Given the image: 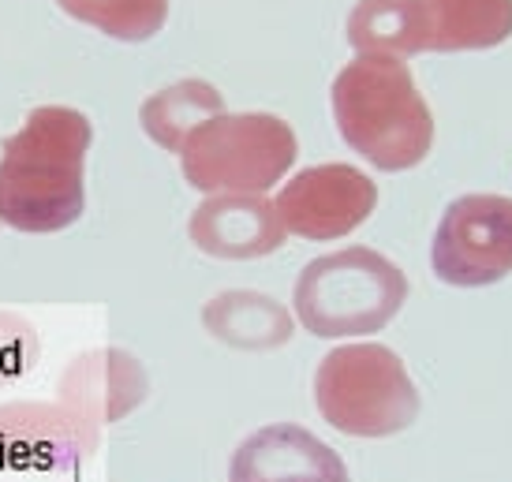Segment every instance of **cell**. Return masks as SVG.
<instances>
[{
    "label": "cell",
    "mask_w": 512,
    "mask_h": 482,
    "mask_svg": "<svg viewBox=\"0 0 512 482\" xmlns=\"http://www.w3.org/2000/svg\"><path fill=\"white\" fill-rule=\"evenodd\" d=\"M314 404L348 438H393L419 419V389L393 348L374 341L341 344L314 370Z\"/></svg>",
    "instance_id": "4"
},
{
    "label": "cell",
    "mask_w": 512,
    "mask_h": 482,
    "mask_svg": "<svg viewBox=\"0 0 512 482\" xmlns=\"http://www.w3.org/2000/svg\"><path fill=\"white\" fill-rule=\"evenodd\" d=\"M27 352L34 355V329L27 322H19L12 314H4V326H0V378L19 374L27 367Z\"/></svg>",
    "instance_id": "17"
},
{
    "label": "cell",
    "mask_w": 512,
    "mask_h": 482,
    "mask_svg": "<svg viewBox=\"0 0 512 482\" xmlns=\"http://www.w3.org/2000/svg\"><path fill=\"white\" fill-rule=\"evenodd\" d=\"M187 236L202 255L247 262L281 251L288 228L266 195H206L187 221Z\"/></svg>",
    "instance_id": "9"
},
{
    "label": "cell",
    "mask_w": 512,
    "mask_h": 482,
    "mask_svg": "<svg viewBox=\"0 0 512 482\" xmlns=\"http://www.w3.org/2000/svg\"><path fill=\"white\" fill-rule=\"evenodd\" d=\"M86 423L53 404L0 408V460L19 468H68L83 456Z\"/></svg>",
    "instance_id": "11"
},
{
    "label": "cell",
    "mask_w": 512,
    "mask_h": 482,
    "mask_svg": "<svg viewBox=\"0 0 512 482\" xmlns=\"http://www.w3.org/2000/svg\"><path fill=\"white\" fill-rule=\"evenodd\" d=\"M288 232L326 243L356 232L378 206V184L344 161L299 169L273 199Z\"/></svg>",
    "instance_id": "7"
},
{
    "label": "cell",
    "mask_w": 512,
    "mask_h": 482,
    "mask_svg": "<svg viewBox=\"0 0 512 482\" xmlns=\"http://www.w3.org/2000/svg\"><path fill=\"white\" fill-rule=\"evenodd\" d=\"M348 45L356 57H415L427 49L419 0H359L348 12Z\"/></svg>",
    "instance_id": "14"
},
{
    "label": "cell",
    "mask_w": 512,
    "mask_h": 482,
    "mask_svg": "<svg viewBox=\"0 0 512 482\" xmlns=\"http://www.w3.org/2000/svg\"><path fill=\"white\" fill-rule=\"evenodd\" d=\"M90 116L72 105H38L0 150V225L49 236L86 210Z\"/></svg>",
    "instance_id": "1"
},
{
    "label": "cell",
    "mask_w": 512,
    "mask_h": 482,
    "mask_svg": "<svg viewBox=\"0 0 512 482\" xmlns=\"http://www.w3.org/2000/svg\"><path fill=\"white\" fill-rule=\"evenodd\" d=\"M228 482H352V475L307 426L270 423L236 445Z\"/></svg>",
    "instance_id": "8"
},
{
    "label": "cell",
    "mask_w": 512,
    "mask_h": 482,
    "mask_svg": "<svg viewBox=\"0 0 512 482\" xmlns=\"http://www.w3.org/2000/svg\"><path fill=\"white\" fill-rule=\"evenodd\" d=\"M430 53L494 49L512 34V0H419Z\"/></svg>",
    "instance_id": "13"
},
{
    "label": "cell",
    "mask_w": 512,
    "mask_h": 482,
    "mask_svg": "<svg viewBox=\"0 0 512 482\" xmlns=\"http://www.w3.org/2000/svg\"><path fill=\"white\" fill-rule=\"evenodd\" d=\"M221 113H225V94L214 83L180 79L172 86H161L139 105V124H143L146 139H154L161 150L180 154L187 135Z\"/></svg>",
    "instance_id": "15"
},
{
    "label": "cell",
    "mask_w": 512,
    "mask_h": 482,
    "mask_svg": "<svg viewBox=\"0 0 512 482\" xmlns=\"http://www.w3.org/2000/svg\"><path fill=\"white\" fill-rule=\"evenodd\" d=\"M202 326L214 341L240 352H273L292 341L296 318L285 303H277L255 288H228L202 307Z\"/></svg>",
    "instance_id": "12"
},
{
    "label": "cell",
    "mask_w": 512,
    "mask_h": 482,
    "mask_svg": "<svg viewBox=\"0 0 512 482\" xmlns=\"http://www.w3.org/2000/svg\"><path fill=\"white\" fill-rule=\"evenodd\" d=\"M438 281L483 288L512 273V199L509 195H460L445 206L430 247Z\"/></svg>",
    "instance_id": "6"
},
{
    "label": "cell",
    "mask_w": 512,
    "mask_h": 482,
    "mask_svg": "<svg viewBox=\"0 0 512 482\" xmlns=\"http://www.w3.org/2000/svg\"><path fill=\"white\" fill-rule=\"evenodd\" d=\"M60 12L113 42H146L169 19V0H57Z\"/></svg>",
    "instance_id": "16"
},
{
    "label": "cell",
    "mask_w": 512,
    "mask_h": 482,
    "mask_svg": "<svg viewBox=\"0 0 512 482\" xmlns=\"http://www.w3.org/2000/svg\"><path fill=\"white\" fill-rule=\"evenodd\" d=\"M341 139L382 172L415 169L434 146V116L397 57H356L329 90Z\"/></svg>",
    "instance_id": "2"
},
{
    "label": "cell",
    "mask_w": 512,
    "mask_h": 482,
    "mask_svg": "<svg viewBox=\"0 0 512 482\" xmlns=\"http://www.w3.org/2000/svg\"><path fill=\"white\" fill-rule=\"evenodd\" d=\"M146 370L139 359L120 348H94L75 359L68 374L60 378L64 408L79 423H113L131 408H139L146 397Z\"/></svg>",
    "instance_id": "10"
},
{
    "label": "cell",
    "mask_w": 512,
    "mask_h": 482,
    "mask_svg": "<svg viewBox=\"0 0 512 482\" xmlns=\"http://www.w3.org/2000/svg\"><path fill=\"white\" fill-rule=\"evenodd\" d=\"M408 299V277L374 247H341L311 258L292 288L299 326L322 341H352L385 329Z\"/></svg>",
    "instance_id": "3"
},
{
    "label": "cell",
    "mask_w": 512,
    "mask_h": 482,
    "mask_svg": "<svg viewBox=\"0 0 512 482\" xmlns=\"http://www.w3.org/2000/svg\"><path fill=\"white\" fill-rule=\"evenodd\" d=\"M299 157L292 124L273 113H221L180 146L184 180L202 195H266Z\"/></svg>",
    "instance_id": "5"
}]
</instances>
